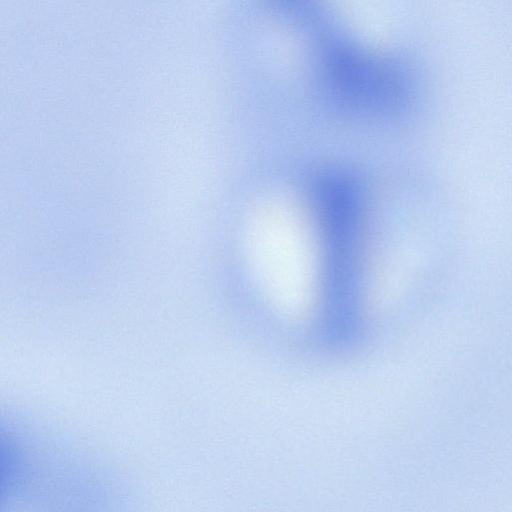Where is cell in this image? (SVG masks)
<instances>
[{
    "label": "cell",
    "instance_id": "obj_1",
    "mask_svg": "<svg viewBox=\"0 0 512 512\" xmlns=\"http://www.w3.org/2000/svg\"><path fill=\"white\" fill-rule=\"evenodd\" d=\"M322 67L332 95L352 110H391L401 105L409 92V78L401 66L344 40L326 43Z\"/></svg>",
    "mask_w": 512,
    "mask_h": 512
}]
</instances>
